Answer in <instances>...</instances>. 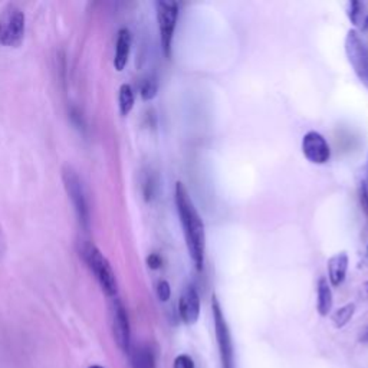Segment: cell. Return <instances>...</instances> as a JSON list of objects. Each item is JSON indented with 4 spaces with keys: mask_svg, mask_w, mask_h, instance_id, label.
I'll use <instances>...</instances> for the list:
<instances>
[{
    "mask_svg": "<svg viewBox=\"0 0 368 368\" xmlns=\"http://www.w3.org/2000/svg\"><path fill=\"white\" fill-rule=\"evenodd\" d=\"M175 202L180 223L183 226L189 256L191 258L196 269L203 271L206 259V228L202 216L196 209L187 189L182 182L176 183Z\"/></svg>",
    "mask_w": 368,
    "mask_h": 368,
    "instance_id": "6da1fadb",
    "label": "cell"
},
{
    "mask_svg": "<svg viewBox=\"0 0 368 368\" xmlns=\"http://www.w3.org/2000/svg\"><path fill=\"white\" fill-rule=\"evenodd\" d=\"M80 256L88 266L98 285L108 298L118 295V281L110 260L98 249L92 242L84 240L80 244Z\"/></svg>",
    "mask_w": 368,
    "mask_h": 368,
    "instance_id": "7a4b0ae2",
    "label": "cell"
},
{
    "mask_svg": "<svg viewBox=\"0 0 368 368\" xmlns=\"http://www.w3.org/2000/svg\"><path fill=\"white\" fill-rule=\"evenodd\" d=\"M212 312H213V324H214V334L217 341V348L220 355V362L222 368H236L235 360V348L232 334L226 321V316L223 314L222 305H220L216 295L212 297Z\"/></svg>",
    "mask_w": 368,
    "mask_h": 368,
    "instance_id": "3957f363",
    "label": "cell"
},
{
    "mask_svg": "<svg viewBox=\"0 0 368 368\" xmlns=\"http://www.w3.org/2000/svg\"><path fill=\"white\" fill-rule=\"evenodd\" d=\"M62 179H64L65 190L72 202V206L75 209L78 222L85 230H88L91 223V214H89V205H88V198L82 179L80 177L77 171L69 165L64 168Z\"/></svg>",
    "mask_w": 368,
    "mask_h": 368,
    "instance_id": "277c9868",
    "label": "cell"
},
{
    "mask_svg": "<svg viewBox=\"0 0 368 368\" xmlns=\"http://www.w3.org/2000/svg\"><path fill=\"white\" fill-rule=\"evenodd\" d=\"M157 22L160 29V41L165 58H171V45H173L175 31L179 20V5L175 0H159L156 3Z\"/></svg>",
    "mask_w": 368,
    "mask_h": 368,
    "instance_id": "5b68a950",
    "label": "cell"
},
{
    "mask_svg": "<svg viewBox=\"0 0 368 368\" xmlns=\"http://www.w3.org/2000/svg\"><path fill=\"white\" fill-rule=\"evenodd\" d=\"M346 54L355 75L368 89V47L355 29L346 36Z\"/></svg>",
    "mask_w": 368,
    "mask_h": 368,
    "instance_id": "8992f818",
    "label": "cell"
},
{
    "mask_svg": "<svg viewBox=\"0 0 368 368\" xmlns=\"http://www.w3.org/2000/svg\"><path fill=\"white\" fill-rule=\"evenodd\" d=\"M111 325H112V335L117 342L118 348L130 354L131 351V325L128 312L122 304V301L115 297L111 302Z\"/></svg>",
    "mask_w": 368,
    "mask_h": 368,
    "instance_id": "52a82bcc",
    "label": "cell"
},
{
    "mask_svg": "<svg viewBox=\"0 0 368 368\" xmlns=\"http://www.w3.org/2000/svg\"><path fill=\"white\" fill-rule=\"evenodd\" d=\"M301 149L305 159L316 165L327 164L331 159V147L327 138L318 131H308L302 137Z\"/></svg>",
    "mask_w": 368,
    "mask_h": 368,
    "instance_id": "ba28073f",
    "label": "cell"
},
{
    "mask_svg": "<svg viewBox=\"0 0 368 368\" xmlns=\"http://www.w3.org/2000/svg\"><path fill=\"white\" fill-rule=\"evenodd\" d=\"M24 28H27L24 13L17 8H10L6 15L3 28L0 24V43L10 47L19 46L24 36Z\"/></svg>",
    "mask_w": 368,
    "mask_h": 368,
    "instance_id": "9c48e42d",
    "label": "cell"
},
{
    "mask_svg": "<svg viewBox=\"0 0 368 368\" xmlns=\"http://www.w3.org/2000/svg\"><path fill=\"white\" fill-rule=\"evenodd\" d=\"M200 309H202V302L198 289H196L193 285H187L183 289L179 301V314L182 321L186 325H194L199 321Z\"/></svg>",
    "mask_w": 368,
    "mask_h": 368,
    "instance_id": "30bf717a",
    "label": "cell"
},
{
    "mask_svg": "<svg viewBox=\"0 0 368 368\" xmlns=\"http://www.w3.org/2000/svg\"><path fill=\"white\" fill-rule=\"evenodd\" d=\"M348 265L350 259L346 252L335 253L330 258L327 263V271H328V282L331 286H339L344 284L348 272Z\"/></svg>",
    "mask_w": 368,
    "mask_h": 368,
    "instance_id": "8fae6325",
    "label": "cell"
},
{
    "mask_svg": "<svg viewBox=\"0 0 368 368\" xmlns=\"http://www.w3.org/2000/svg\"><path fill=\"white\" fill-rule=\"evenodd\" d=\"M133 36L128 29H119L115 41V55H114V68L117 71H124L128 64L130 52H131Z\"/></svg>",
    "mask_w": 368,
    "mask_h": 368,
    "instance_id": "7c38bea8",
    "label": "cell"
},
{
    "mask_svg": "<svg viewBox=\"0 0 368 368\" xmlns=\"http://www.w3.org/2000/svg\"><path fill=\"white\" fill-rule=\"evenodd\" d=\"M334 295L327 278H320L316 285V311L321 316H328L332 311Z\"/></svg>",
    "mask_w": 368,
    "mask_h": 368,
    "instance_id": "4fadbf2b",
    "label": "cell"
},
{
    "mask_svg": "<svg viewBox=\"0 0 368 368\" xmlns=\"http://www.w3.org/2000/svg\"><path fill=\"white\" fill-rule=\"evenodd\" d=\"M130 355L133 368H156V353L150 346L142 344L131 348Z\"/></svg>",
    "mask_w": 368,
    "mask_h": 368,
    "instance_id": "5bb4252c",
    "label": "cell"
},
{
    "mask_svg": "<svg viewBox=\"0 0 368 368\" xmlns=\"http://www.w3.org/2000/svg\"><path fill=\"white\" fill-rule=\"evenodd\" d=\"M134 103H135V95L131 85L122 84L118 91V105L122 117H127L133 111Z\"/></svg>",
    "mask_w": 368,
    "mask_h": 368,
    "instance_id": "9a60e30c",
    "label": "cell"
},
{
    "mask_svg": "<svg viewBox=\"0 0 368 368\" xmlns=\"http://www.w3.org/2000/svg\"><path fill=\"white\" fill-rule=\"evenodd\" d=\"M355 314V304H347L332 314V323L335 328H344Z\"/></svg>",
    "mask_w": 368,
    "mask_h": 368,
    "instance_id": "2e32d148",
    "label": "cell"
},
{
    "mask_svg": "<svg viewBox=\"0 0 368 368\" xmlns=\"http://www.w3.org/2000/svg\"><path fill=\"white\" fill-rule=\"evenodd\" d=\"M347 15L354 27H361L364 20V5L358 0H351L347 6Z\"/></svg>",
    "mask_w": 368,
    "mask_h": 368,
    "instance_id": "e0dca14e",
    "label": "cell"
},
{
    "mask_svg": "<svg viewBox=\"0 0 368 368\" xmlns=\"http://www.w3.org/2000/svg\"><path fill=\"white\" fill-rule=\"evenodd\" d=\"M159 85L154 78H145L140 87V95L144 101H152L157 95Z\"/></svg>",
    "mask_w": 368,
    "mask_h": 368,
    "instance_id": "ac0fdd59",
    "label": "cell"
},
{
    "mask_svg": "<svg viewBox=\"0 0 368 368\" xmlns=\"http://www.w3.org/2000/svg\"><path fill=\"white\" fill-rule=\"evenodd\" d=\"M156 292H157V298L161 301V302H167L170 298H171V286L167 281L161 279L159 281L157 284V288H156Z\"/></svg>",
    "mask_w": 368,
    "mask_h": 368,
    "instance_id": "d6986e66",
    "label": "cell"
},
{
    "mask_svg": "<svg viewBox=\"0 0 368 368\" xmlns=\"http://www.w3.org/2000/svg\"><path fill=\"white\" fill-rule=\"evenodd\" d=\"M358 196H360V205L365 216H368V183L362 180L358 187Z\"/></svg>",
    "mask_w": 368,
    "mask_h": 368,
    "instance_id": "ffe728a7",
    "label": "cell"
},
{
    "mask_svg": "<svg viewBox=\"0 0 368 368\" xmlns=\"http://www.w3.org/2000/svg\"><path fill=\"white\" fill-rule=\"evenodd\" d=\"M173 368H196V364L189 354H180L175 358Z\"/></svg>",
    "mask_w": 368,
    "mask_h": 368,
    "instance_id": "44dd1931",
    "label": "cell"
},
{
    "mask_svg": "<svg viewBox=\"0 0 368 368\" xmlns=\"http://www.w3.org/2000/svg\"><path fill=\"white\" fill-rule=\"evenodd\" d=\"M147 265H149L150 269H160L161 265H163V259L159 253H150L149 256H147Z\"/></svg>",
    "mask_w": 368,
    "mask_h": 368,
    "instance_id": "7402d4cb",
    "label": "cell"
},
{
    "mask_svg": "<svg viewBox=\"0 0 368 368\" xmlns=\"http://www.w3.org/2000/svg\"><path fill=\"white\" fill-rule=\"evenodd\" d=\"M361 298L368 300V281L361 285Z\"/></svg>",
    "mask_w": 368,
    "mask_h": 368,
    "instance_id": "603a6c76",
    "label": "cell"
},
{
    "mask_svg": "<svg viewBox=\"0 0 368 368\" xmlns=\"http://www.w3.org/2000/svg\"><path fill=\"white\" fill-rule=\"evenodd\" d=\"M360 341L364 342V344H368V327L361 332V335H360Z\"/></svg>",
    "mask_w": 368,
    "mask_h": 368,
    "instance_id": "cb8c5ba5",
    "label": "cell"
},
{
    "mask_svg": "<svg viewBox=\"0 0 368 368\" xmlns=\"http://www.w3.org/2000/svg\"><path fill=\"white\" fill-rule=\"evenodd\" d=\"M361 28H362V31H367V32H368V15L364 17L362 24H361Z\"/></svg>",
    "mask_w": 368,
    "mask_h": 368,
    "instance_id": "d4e9b609",
    "label": "cell"
},
{
    "mask_svg": "<svg viewBox=\"0 0 368 368\" xmlns=\"http://www.w3.org/2000/svg\"><path fill=\"white\" fill-rule=\"evenodd\" d=\"M88 368H105L104 365H100V364H94V365H89Z\"/></svg>",
    "mask_w": 368,
    "mask_h": 368,
    "instance_id": "484cf974",
    "label": "cell"
},
{
    "mask_svg": "<svg viewBox=\"0 0 368 368\" xmlns=\"http://www.w3.org/2000/svg\"><path fill=\"white\" fill-rule=\"evenodd\" d=\"M365 260H367V263H368V246H367V252H365Z\"/></svg>",
    "mask_w": 368,
    "mask_h": 368,
    "instance_id": "4316f807",
    "label": "cell"
}]
</instances>
